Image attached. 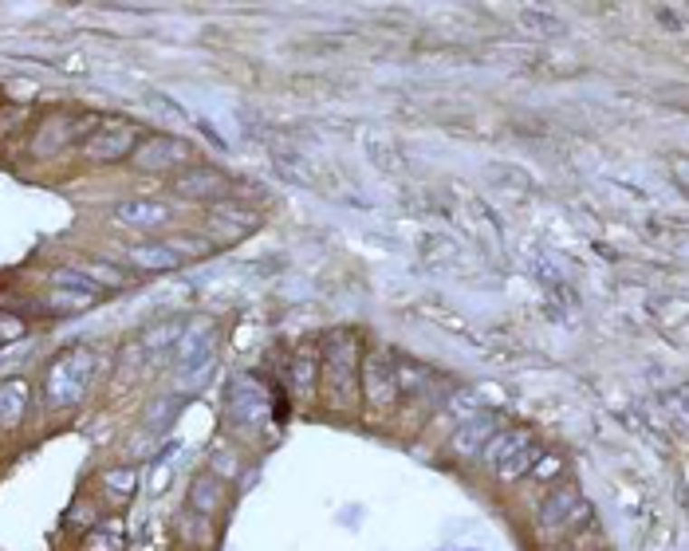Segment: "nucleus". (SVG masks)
Wrapping results in <instances>:
<instances>
[{"instance_id": "7", "label": "nucleus", "mask_w": 689, "mask_h": 551, "mask_svg": "<svg viewBox=\"0 0 689 551\" xmlns=\"http://www.w3.org/2000/svg\"><path fill=\"white\" fill-rule=\"evenodd\" d=\"M189 142H182V138H146V142H139V150H134L130 157H134V166L139 170H146V174H166V170H177V166H186L189 162Z\"/></svg>"}, {"instance_id": "17", "label": "nucleus", "mask_w": 689, "mask_h": 551, "mask_svg": "<svg viewBox=\"0 0 689 551\" xmlns=\"http://www.w3.org/2000/svg\"><path fill=\"white\" fill-rule=\"evenodd\" d=\"M103 489H107V497L110 500H130L134 497V489H139V469L134 465H119V469H107L103 472Z\"/></svg>"}, {"instance_id": "14", "label": "nucleus", "mask_w": 689, "mask_h": 551, "mask_svg": "<svg viewBox=\"0 0 689 551\" xmlns=\"http://www.w3.org/2000/svg\"><path fill=\"white\" fill-rule=\"evenodd\" d=\"M221 500H225V480L217 472H197V477L189 480V508L194 512L213 516L221 508Z\"/></svg>"}, {"instance_id": "25", "label": "nucleus", "mask_w": 689, "mask_h": 551, "mask_svg": "<svg viewBox=\"0 0 689 551\" xmlns=\"http://www.w3.org/2000/svg\"><path fill=\"white\" fill-rule=\"evenodd\" d=\"M236 469H241V465H236V457H233V449H213V472H217V477L225 480V477H233V472Z\"/></svg>"}, {"instance_id": "5", "label": "nucleus", "mask_w": 689, "mask_h": 551, "mask_svg": "<svg viewBox=\"0 0 689 551\" xmlns=\"http://www.w3.org/2000/svg\"><path fill=\"white\" fill-rule=\"evenodd\" d=\"M587 520H591V504L579 497V489H556L544 500V508H540V527H544L548 536L575 532V527H583Z\"/></svg>"}, {"instance_id": "1", "label": "nucleus", "mask_w": 689, "mask_h": 551, "mask_svg": "<svg viewBox=\"0 0 689 551\" xmlns=\"http://www.w3.org/2000/svg\"><path fill=\"white\" fill-rule=\"evenodd\" d=\"M320 375L327 378L335 410L355 406V382H359V343L351 331H331L320 347Z\"/></svg>"}, {"instance_id": "21", "label": "nucleus", "mask_w": 689, "mask_h": 551, "mask_svg": "<svg viewBox=\"0 0 689 551\" xmlns=\"http://www.w3.org/2000/svg\"><path fill=\"white\" fill-rule=\"evenodd\" d=\"M95 303V296H83V291H67V288H55L48 303L43 308L48 311H63V315H72V311H87Z\"/></svg>"}, {"instance_id": "10", "label": "nucleus", "mask_w": 689, "mask_h": 551, "mask_svg": "<svg viewBox=\"0 0 689 551\" xmlns=\"http://www.w3.org/2000/svg\"><path fill=\"white\" fill-rule=\"evenodd\" d=\"M127 264L139 268V272H146V276H162V272L182 268V256L169 249V244H130V249H127Z\"/></svg>"}, {"instance_id": "15", "label": "nucleus", "mask_w": 689, "mask_h": 551, "mask_svg": "<svg viewBox=\"0 0 689 551\" xmlns=\"http://www.w3.org/2000/svg\"><path fill=\"white\" fill-rule=\"evenodd\" d=\"M528 442H532V433L528 430H508V433H493V442H484V449H481V461L489 465L493 472L504 465L508 457L516 453V449H524Z\"/></svg>"}, {"instance_id": "22", "label": "nucleus", "mask_w": 689, "mask_h": 551, "mask_svg": "<svg viewBox=\"0 0 689 551\" xmlns=\"http://www.w3.org/2000/svg\"><path fill=\"white\" fill-rule=\"evenodd\" d=\"M79 272H83L87 280H95L99 291H103V288H122V284H127V276H122L115 264H107V261H91V264L79 268Z\"/></svg>"}, {"instance_id": "11", "label": "nucleus", "mask_w": 689, "mask_h": 551, "mask_svg": "<svg viewBox=\"0 0 689 551\" xmlns=\"http://www.w3.org/2000/svg\"><path fill=\"white\" fill-rule=\"evenodd\" d=\"M115 221L127 224V229H158V224L169 221V205H158V201H122V205H115Z\"/></svg>"}, {"instance_id": "2", "label": "nucleus", "mask_w": 689, "mask_h": 551, "mask_svg": "<svg viewBox=\"0 0 689 551\" xmlns=\"http://www.w3.org/2000/svg\"><path fill=\"white\" fill-rule=\"evenodd\" d=\"M91 378H95V351H87V347H72V351H63L52 363L48 382H43L48 406L52 410L79 406V402L87 398V390H91Z\"/></svg>"}, {"instance_id": "9", "label": "nucleus", "mask_w": 689, "mask_h": 551, "mask_svg": "<svg viewBox=\"0 0 689 551\" xmlns=\"http://www.w3.org/2000/svg\"><path fill=\"white\" fill-rule=\"evenodd\" d=\"M315 382H320V347L303 343L288 363V390L296 394L300 402H308V398H315Z\"/></svg>"}, {"instance_id": "4", "label": "nucleus", "mask_w": 689, "mask_h": 551, "mask_svg": "<svg viewBox=\"0 0 689 551\" xmlns=\"http://www.w3.org/2000/svg\"><path fill=\"white\" fill-rule=\"evenodd\" d=\"M359 375H363V394H367V406L375 413H390L398 406V375H394V363L387 351H375L359 363Z\"/></svg>"}, {"instance_id": "23", "label": "nucleus", "mask_w": 689, "mask_h": 551, "mask_svg": "<svg viewBox=\"0 0 689 551\" xmlns=\"http://www.w3.org/2000/svg\"><path fill=\"white\" fill-rule=\"evenodd\" d=\"M52 284L55 288H67V291H83V296H95L99 299V284H95V280H87L79 268H60V272H52Z\"/></svg>"}, {"instance_id": "26", "label": "nucleus", "mask_w": 689, "mask_h": 551, "mask_svg": "<svg viewBox=\"0 0 689 551\" xmlns=\"http://www.w3.org/2000/svg\"><path fill=\"white\" fill-rule=\"evenodd\" d=\"M521 20H524V28H532V32H563L560 20H551L548 13H532V8H528Z\"/></svg>"}, {"instance_id": "19", "label": "nucleus", "mask_w": 689, "mask_h": 551, "mask_svg": "<svg viewBox=\"0 0 689 551\" xmlns=\"http://www.w3.org/2000/svg\"><path fill=\"white\" fill-rule=\"evenodd\" d=\"M83 551H127V536L119 524H99L83 536Z\"/></svg>"}, {"instance_id": "18", "label": "nucleus", "mask_w": 689, "mask_h": 551, "mask_svg": "<svg viewBox=\"0 0 689 551\" xmlns=\"http://www.w3.org/2000/svg\"><path fill=\"white\" fill-rule=\"evenodd\" d=\"M536 461H540V449H536V442H528L524 449H516V453L496 469V480H501V485H512V480H521L528 469H536Z\"/></svg>"}, {"instance_id": "24", "label": "nucleus", "mask_w": 689, "mask_h": 551, "mask_svg": "<svg viewBox=\"0 0 689 551\" xmlns=\"http://www.w3.org/2000/svg\"><path fill=\"white\" fill-rule=\"evenodd\" d=\"M16 339H24V323H20L13 311H0V347L16 343Z\"/></svg>"}, {"instance_id": "16", "label": "nucleus", "mask_w": 689, "mask_h": 551, "mask_svg": "<svg viewBox=\"0 0 689 551\" xmlns=\"http://www.w3.org/2000/svg\"><path fill=\"white\" fill-rule=\"evenodd\" d=\"M174 189L182 197H194V201H206V197H217L225 189V177L217 170H194V174H182L174 182Z\"/></svg>"}, {"instance_id": "13", "label": "nucleus", "mask_w": 689, "mask_h": 551, "mask_svg": "<svg viewBox=\"0 0 689 551\" xmlns=\"http://www.w3.org/2000/svg\"><path fill=\"white\" fill-rule=\"evenodd\" d=\"M496 433V422L493 418H465L457 425V433H454V442H449V449H454L457 457H473V453H481L484 442Z\"/></svg>"}, {"instance_id": "12", "label": "nucleus", "mask_w": 689, "mask_h": 551, "mask_svg": "<svg viewBox=\"0 0 689 551\" xmlns=\"http://www.w3.org/2000/svg\"><path fill=\"white\" fill-rule=\"evenodd\" d=\"M24 410H28V382L24 378L0 382V430H16L24 422Z\"/></svg>"}, {"instance_id": "8", "label": "nucleus", "mask_w": 689, "mask_h": 551, "mask_svg": "<svg viewBox=\"0 0 689 551\" xmlns=\"http://www.w3.org/2000/svg\"><path fill=\"white\" fill-rule=\"evenodd\" d=\"M209 375H213V335L186 339V355H182V366H177V386L197 390Z\"/></svg>"}, {"instance_id": "3", "label": "nucleus", "mask_w": 689, "mask_h": 551, "mask_svg": "<svg viewBox=\"0 0 689 551\" xmlns=\"http://www.w3.org/2000/svg\"><path fill=\"white\" fill-rule=\"evenodd\" d=\"M139 150V127L122 119H99L91 134H83V154L91 162H122Z\"/></svg>"}, {"instance_id": "20", "label": "nucleus", "mask_w": 689, "mask_h": 551, "mask_svg": "<svg viewBox=\"0 0 689 551\" xmlns=\"http://www.w3.org/2000/svg\"><path fill=\"white\" fill-rule=\"evenodd\" d=\"M182 328H186L182 315H177V319H166V323H154V328L142 335V347H146V351H166L169 343L182 339Z\"/></svg>"}, {"instance_id": "6", "label": "nucleus", "mask_w": 689, "mask_h": 551, "mask_svg": "<svg viewBox=\"0 0 689 551\" xmlns=\"http://www.w3.org/2000/svg\"><path fill=\"white\" fill-rule=\"evenodd\" d=\"M225 413H229L233 425L241 430H261L268 425V398L256 382L248 378H233L229 382V394H225Z\"/></svg>"}]
</instances>
